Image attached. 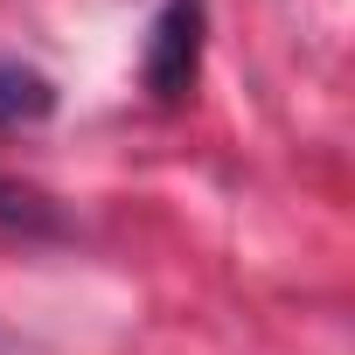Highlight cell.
Segmentation results:
<instances>
[{
	"label": "cell",
	"mask_w": 355,
	"mask_h": 355,
	"mask_svg": "<svg viewBox=\"0 0 355 355\" xmlns=\"http://www.w3.org/2000/svg\"><path fill=\"white\" fill-rule=\"evenodd\" d=\"M49 112H56V84L21 56H0V125H35Z\"/></svg>",
	"instance_id": "7a4b0ae2"
},
{
	"label": "cell",
	"mask_w": 355,
	"mask_h": 355,
	"mask_svg": "<svg viewBox=\"0 0 355 355\" xmlns=\"http://www.w3.org/2000/svg\"><path fill=\"white\" fill-rule=\"evenodd\" d=\"M202 77V0H167L146 42V91L160 105H182Z\"/></svg>",
	"instance_id": "6da1fadb"
},
{
	"label": "cell",
	"mask_w": 355,
	"mask_h": 355,
	"mask_svg": "<svg viewBox=\"0 0 355 355\" xmlns=\"http://www.w3.org/2000/svg\"><path fill=\"white\" fill-rule=\"evenodd\" d=\"M0 223H21V230H56V209H49L35 189L0 182Z\"/></svg>",
	"instance_id": "3957f363"
}]
</instances>
